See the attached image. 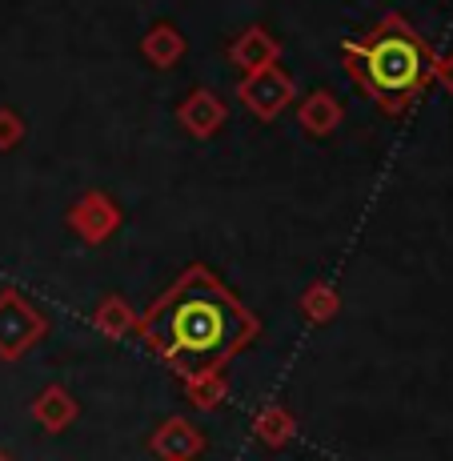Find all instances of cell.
Returning a JSON list of instances; mask_svg holds the SVG:
<instances>
[{
  "mask_svg": "<svg viewBox=\"0 0 453 461\" xmlns=\"http://www.w3.org/2000/svg\"><path fill=\"white\" fill-rule=\"evenodd\" d=\"M140 333L181 377H205L253 341L257 321L209 269H189L149 309Z\"/></svg>",
  "mask_w": 453,
  "mask_h": 461,
  "instance_id": "6da1fadb",
  "label": "cell"
},
{
  "mask_svg": "<svg viewBox=\"0 0 453 461\" xmlns=\"http://www.w3.org/2000/svg\"><path fill=\"white\" fill-rule=\"evenodd\" d=\"M285 81H281L277 73H265V77H253V81L245 85V101L253 104L257 113H273L281 101H285Z\"/></svg>",
  "mask_w": 453,
  "mask_h": 461,
  "instance_id": "3957f363",
  "label": "cell"
},
{
  "mask_svg": "<svg viewBox=\"0 0 453 461\" xmlns=\"http://www.w3.org/2000/svg\"><path fill=\"white\" fill-rule=\"evenodd\" d=\"M345 68L381 109L405 113L433 77V52L402 16H385L361 41L345 44Z\"/></svg>",
  "mask_w": 453,
  "mask_h": 461,
  "instance_id": "7a4b0ae2",
  "label": "cell"
}]
</instances>
